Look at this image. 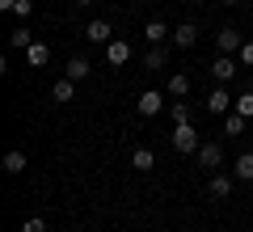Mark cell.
I'll use <instances>...</instances> for the list:
<instances>
[{
	"label": "cell",
	"instance_id": "5bb4252c",
	"mask_svg": "<svg viewBox=\"0 0 253 232\" xmlns=\"http://www.w3.org/2000/svg\"><path fill=\"white\" fill-rule=\"evenodd\" d=\"M169 34H173V30L165 26V21H148V26H144V43H148V46H161Z\"/></svg>",
	"mask_w": 253,
	"mask_h": 232
},
{
	"label": "cell",
	"instance_id": "6da1fadb",
	"mask_svg": "<svg viewBox=\"0 0 253 232\" xmlns=\"http://www.w3.org/2000/svg\"><path fill=\"white\" fill-rule=\"evenodd\" d=\"M169 143L181 152V156H194V152L203 148V139H199V131H194V123H177V127H173V135H169Z\"/></svg>",
	"mask_w": 253,
	"mask_h": 232
},
{
	"label": "cell",
	"instance_id": "8fae6325",
	"mask_svg": "<svg viewBox=\"0 0 253 232\" xmlns=\"http://www.w3.org/2000/svg\"><path fill=\"white\" fill-rule=\"evenodd\" d=\"M161 106H165V101H161V93H156V89H144V93H139V101H135V110H139L144 118L161 114Z\"/></svg>",
	"mask_w": 253,
	"mask_h": 232
},
{
	"label": "cell",
	"instance_id": "7a4b0ae2",
	"mask_svg": "<svg viewBox=\"0 0 253 232\" xmlns=\"http://www.w3.org/2000/svg\"><path fill=\"white\" fill-rule=\"evenodd\" d=\"M203 106H207V114H215V118H224L228 110L236 106V101L228 97V85H215V89L207 93V101H203Z\"/></svg>",
	"mask_w": 253,
	"mask_h": 232
},
{
	"label": "cell",
	"instance_id": "603a6c76",
	"mask_svg": "<svg viewBox=\"0 0 253 232\" xmlns=\"http://www.w3.org/2000/svg\"><path fill=\"white\" fill-rule=\"evenodd\" d=\"M232 110H236V114H245V118H253V93H241Z\"/></svg>",
	"mask_w": 253,
	"mask_h": 232
},
{
	"label": "cell",
	"instance_id": "3957f363",
	"mask_svg": "<svg viewBox=\"0 0 253 232\" xmlns=\"http://www.w3.org/2000/svg\"><path fill=\"white\" fill-rule=\"evenodd\" d=\"M194 161H199V169H219V165H224V143H203L199 152H194Z\"/></svg>",
	"mask_w": 253,
	"mask_h": 232
},
{
	"label": "cell",
	"instance_id": "5b68a950",
	"mask_svg": "<svg viewBox=\"0 0 253 232\" xmlns=\"http://www.w3.org/2000/svg\"><path fill=\"white\" fill-rule=\"evenodd\" d=\"M236 68H241V63H236L232 59V55H219V59L215 63H211V81H215V85H228V81H232V76H236Z\"/></svg>",
	"mask_w": 253,
	"mask_h": 232
},
{
	"label": "cell",
	"instance_id": "7c38bea8",
	"mask_svg": "<svg viewBox=\"0 0 253 232\" xmlns=\"http://www.w3.org/2000/svg\"><path fill=\"white\" fill-rule=\"evenodd\" d=\"M131 169H135V173H152L156 169V152L152 148H135V152H131Z\"/></svg>",
	"mask_w": 253,
	"mask_h": 232
},
{
	"label": "cell",
	"instance_id": "83f0119b",
	"mask_svg": "<svg viewBox=\"0 0 253 232\" xmlns=\"http://www.w3.org/2000/svg\"><path fill=\"white\" fill-rule=\"evenodd\" d=\"M224 4H241V0H224Z\"/></svg>",
	"mask_w": 253,
	"mask_h": 232
},
{
	"label": "cell",
	"instance_id": "8992f818",
	"mask_svg": "<svg viewBox=\"0 0 253 232\" xmlns=\"http://www.w3.org/2000/svg\"><path fill=\"white\" fill-rule=\"evenodd\" d=\"M84 38H89V43L110 46V43H114V26H110L106 17H97V21H89V26H84Z\"/></svg>",
	"mask_w": 253,
	"mask_h": 232
},
{
	"label": "cell",
	"instance_id": "ffe728a7",
	"mask_svg": "<svg viewBox=\"0 0 253 232\" xmlns=\"http://www.w3.org/2000/svg\"><path fill=\"white\" fill-rule=\"evenodd\" d=\"M245 123H249L245 114H236V110H228V114H224V135H228V139H232V135H245Z\"/></svg>",
	"mask_w": 253,
	"mask_h": 232
},
{
	"label": "cell",
	"instance_id": "52a82bcc",
	"mask_svg": "<svg viewBox=\"0 0 253 232\" xmlns=\"http://www.w3.org/2000/svg\"><path fill=\"white\" fill-rule=\"evenodd\" d=\"M106 63H110V68H123V63H131V43H126V38H114V43L106 46Z\"/></svg>",
	"mask_w": 253,
	"mask_h": 232
},
{
	"label": "cell",
	"instance_id": "f1b7e54d",
	"mask_svg": "<svg viewBox=\"0 0 253 232\" xmlns=\"http://www.w3.org/2000/svg\"><path fill=\"white\" fill-rule=\"evenodd\" d=\"M186 4H199V0H186Z\"/></svg>",
	"mask_w": 253,
	"mask_h": 232
},
{
	"label": "cell",
	"instance_id": "ac0fdd59",
	"mask_svg": "<svg viewBox=\"0 0 253 232\" xmlns=\"http://www.w3.org/2000/svg\"><path fill=\"white\" fill-rule=\"evenodd\" d=\"M51 97H55V101H72V97H76V81H72V76H59L55 89H51Z\"/></svg>",
	"mask_w": 253,
	"mask_h": 232
},
{
	"label": "cell",
	"instance_id": "7402d4cb",
	"mask_svg": "<svg viewBox=\"0 0 253 232\" xmlns=\"http://www.w3.org/2000/svg\"><path fill=\"white\" fill-rule=\"evenodd\" d=\"M169 118H173V127H177V123H190V106H186V101H173V106H169Z\"/></svg>",
	"mask_w": 253,
	"mask_h": 232
},
{
	"label": "cell",
	"instance_id": "d4e9b609",
	"mask_svg": "<svg viewBox=\"0 0 253 232\" xmlns=\"http://www.w3.org/2000/svg\"><path fill=\"white\" fill-rule=\"evenodd\" d=\"M236 55H241V68H253V38H245V46Z\"/></svg>",
	"mask_w": 253,
	"mask_h": 232
},
{
	"label": "cell",
	"instance_id": "ba28073f",
	"mask_svg": "<svg viewBox=\"0 0 253 232\" xmlns=\"http://www.w3.org/2000/svg\"><path fill=\"white\" fill-rule=\"evenodd\" d=\"M215 46H219V55H232V51H241V46H245V38H241V30L224 26V30L215 34Z\"/></svg>",
	"mask_w": 253,
	"mask_h": 232
},
{
	"label": "cell",
	"instance_id": "9a60e30c",
	"mask_svg": "<svg viewBox=\"0 0 253 232\" xmlns=\"http://www.w3.org/2000/svg\"><path fill=\"white\" fill-rule=\"evenodd\" d=\"M89 72H93V63L84 59V55H72V59H68V68H63V76H72V81H84Z\"/></svg>",
	"mask_w": 253,
	"mask_h": 232
},
{
	"label": "cell",
	"instance_id": "9c48e42d",
	"mask_svg": "<svg viewBox=\"0 0 253 232\" xmlns=\"http://www.w3.org/2000/svg\"><path fill=\"white\" fill-rule=\"evenodd\" d=\"M232 186H236V178H232V173H211L207 194H211V198H228V194H232Z\"/></svg>",
	"mask_w": 253,
	"mask_h": 232
},
{
	"label": "cell",
	"instance_id": "277c9868",
	"mask_svg": "<svg viewBox=\"0 0 253 232\" xmlns=\"http://www.w3.org/2000/svg\"><path fill=\"white\" fill-rule=\"evenodd\" d=\"M169 43L177 46V51H190V46L199 43V26H194V21H181V26H173V34H169Z\"/></svg>",
	"mask_w": 253,
	"mask_h": 232
},
{
	"label": "cell",
	"instance_id": "2e32d148",
	"mask_svg": "<svg viewBox=\"0 0 253 232\" xmlns=\"http://www.w3.org/2000/svg\"><path fill=\"white\" fill-rule=\"evenodd\" d=\"M30 46H34V34H30L26 26L9 30V51H30Z\"/></svg>",
	"mask_w": 253,
	"mask_h": 232
},
{
	"label": "cell",
	"instance_id": "4fadbf2b",
	"mask_svg": "<svg viewBox=\"0 0 253 232\" xmlns=\"http://www.w3.org/2000/svg\"><path fill=\"white\" fill-rule=\"evenodd\" d=\"M0 169L9 173V178H17V173H26V152H21V148L4 152V161H0Z\"/></svg>",
	"mask_w": 253,
	"mask_h": 232
},
{
	"label": "cell",
	"instance_id": "cb8c5ba5",
	"mask_svg": "<svg viewBox=\"0 0 253 232\" xmlns=\"http://www.w3.org/2000/svg\"><path fill=\"white\" fill-rule=\"evenodd\" d=\"M21 232H46V220L42 215H30V220L21 224Z\"/></svg>",
	"mask_w": 253,
	"mask_h": 232
},
{
	"label": "cell",
	"instance_id": "30bf717a",
	"mask_svg": "<svg viewBox=\"0 0 253 232\" xmlns=\"http://www.w3.org/2000/svg\"><path fill=\"white\" fill-rule=\"evenodd\" d=\"M144 68L148 72H161V68H169V46H148V51H144Z\"/></svg>",
	"mask_w": 253,
	"mask_h": 232
},
{
	"label": "cell",
	"instance_id": "44dd1931",
	"mask_svg": "<svg viewBox=\"0 0 253 232\" xmlns=\"http://www.w3.org/2000/svg\"><path fill=\"white\" fill-rule=\"evenodd\" d=\"M186 93H190V76L186 72H173L169 76V97H186Z\"/></svg>",
	"mask_w": 253,
	"mask_h": 232
},
{
	"label": "cell",
	"instance_id": "d6986e66",
	"mask_svg": "<svg viewBox=\"0 0 253 232\" xmlns=\"http://www.w3.org/2000/svg\"><path fill=\"white\" fill-rule=\"evenodd\" d=\"M46 59H51V46H46V43H34V46L26 51V63H30V68H46Z\"/></svg>",
	"mask_w": 253,
	"mask_h": 232
},
{
	"label": "cell",
	"instance_id": "e0dca14e",
	"mask_svg": "<svg viewBox=\"0 0 253 232\" xmlns=\"http://www.w3.org/2000/svg\"><path fill=\"white\" fill-rule=\"evenodd\" d=\"M232 178H236V182H253V152H241V156H236Z\"/></svg>",
	"mask_w": 253,
	"mask_h": 232
},
{
	"label": "cell",
	"instance_id": "4316f807",
	"mask_svg": "<svg viewBox=\"0 0 253 232\" xmlns=\"http://www.w3.org/2000/svg\"><path fill=\"white\" fill-rule=\"evenodd\" d=\"M72 4H81V9H89V4H97V0H72Z\"/></svg>",
	"mask_w": 253,
	"mask_h": 232
},
{
	"label": "cell",
	"instance_id": "484cf974",
	"mask_svg": "<svg viewBox=\"0 0 253 232\" xmlns=\"http://www.w3.org/2000/svg\"><path fill=\"white\" fill-rule=\"evenodd\" d=\"M13 13H17L21 21H30V13H34V0H17V9H13Z\"/></svg>",
	"mask_w": 253,
	"mask_h": 232
}]
</instances>
